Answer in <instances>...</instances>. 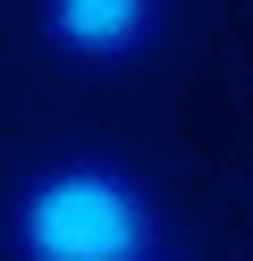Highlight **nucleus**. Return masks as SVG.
<instances>
[{"mask_svg":"<svg viewBox=\"0 0 253 261\" xmlns=\"http://www.w3.org/2000/svg\"><path fill=\"white\" fill-rule=\"evenodd\" d=\"M0 244L9 261H152L169 244V211L135 160L51 152L9 186Z\"/></svg>","mask_w":253,"mask_h":261,"instance_id":"f257e3e1","label":"nucleus"},{"mask_svg":"<svg viewBox=\"0 0 253 261\" xmlns=\"http://www.w3.org/2000/svg\"><path fill=\"white\" fill-rule=\"evenodd\" d=\"M177 0H34V42L59 68H135L160 51Z\"/></svg>","mask_w":253,"mask_h":261,"instance_id":"f03ea898","label":"nucleus"},{"mask_svg":"<svg viewBox=\"0 0 253 261\" xmlns=\"http://www.w3.org/2000/svg\"><path fill=\"white\" fill-rule=\"evenodd\" d=\"M152 261H177V253H169V244H160V253H152Z\"/></svg>","mask_w":253,"mask_h":261,"instance_id":"7ed1b4c3","label":"nucleus"}]
</instances>
